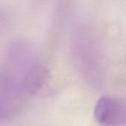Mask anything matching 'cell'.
I'll return each instance as SVG.
<instances>
[{
	"label": "cell",
	"instance_id": "cell-1",
	"mask_svg": "<svg viewBox=\"0 0 126 126\" xmlns=\"http://www.w3.org/2000/svg\"><path fill=\"white\" fill-rule=\"evenodd\" d=\"M96 121L103 126L126 125V100L104 96L100 97L94 107Z\"/></svg>",
	"mask_w": 126,
	"mask_h": 126
},
{
	"label": "cell",
	"instance_id": "cell-2",
	"mask_svg": "<svg viewBox=\"0 0 126 126\" xmlns=\"http://www.w3.org/2000/svg\"><path fill=\"white\" fill-rule=\"evenodd\" d=\"M49 78V72L44 65L36 63L32 65L27 72L24 80L22 90L25 96L36 94L46 84Z\"/></svg>",
	"mask_w": 126,
	"mask_h": 126
}]
</instances>
